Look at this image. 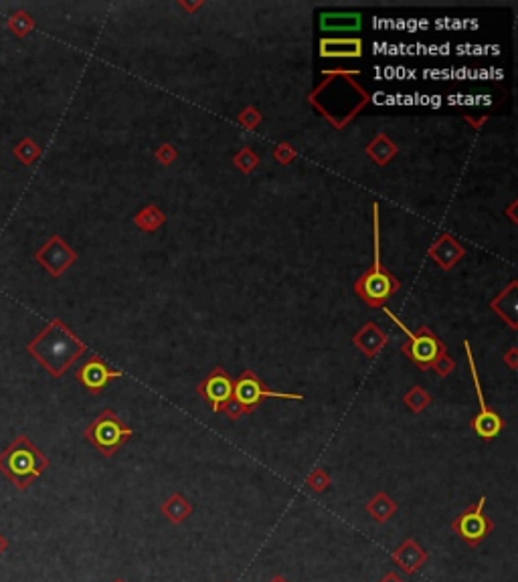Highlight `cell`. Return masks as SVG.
Here are the masks:
<instances>
[{
  "mask_svg": "<svg viewBox=\"0 0 518 582\" xmlns=\"http://www.w3.org/2000/svg\"><path fill=\"white\" fill-rule=\"evenodd\" d=\"M358 77V69H324L322 81L308 93V103L336 131L348 128L372 101Z\"/></svg>",
  "mask_w": 518,
  "mask_h": 582,
  "instance_id": "1",
  "label": "cell"
},
{
  "mask_svg": "<svg viewBox=\"0 0 518 582\" xmlns=\"http://www.w3.org/2000/svg\"><path fill=\"white\" fill-rule=\"evenodd\" d=\"M27 352L51 378H61L87 352V344L61 318H55L27 344Z\"/></svg>",
  "mask_w": 518,
  "mask_h": 582,
  "instance_id": "2",
  "label": "cell"
},
{
  "mask_svg": "<svg viewBox=\"0 0 518 582\" xmlns=\"http://www.w3.org/2000/svg\"><path fill=\"white\" fill-rule=\"evenodd\" d=\"M49 465L47 455L27 435H16L15 441L0 453V473L20 491L39 479Z\"/></svg>",
  "mask_w": 518,
  "mask_h": 582,
  "instance_id": "3",
  "label": "cell"
},
{
  "mask_svg": "<svg viewBox=\"0 0 518 582\" xmlns=\"http://www.w3.org/2000/svg\"><path fill=\"white\" fill-rule=\"evenodd\" d=\"M372 233H374V259L372 265L355 281V293L371 307H383L399 291L401 283L381 263V223L379 205H372Z\"/></svg>",
  "mask_w": 518,
  "mask_h": 582,
  "instance_id": "4",
  "label": "cell"
},
{
  "mask_svg": "<svg viewBox=\"0 0 518 582\" xmlns=\"http://www.w3.org/2000/svg\"><path fill=\"white\" fill-rule=\"evenodd\" d=\"M385 313L403 330L405 336H407V340L401 344V352H403L417 368H421V370H434L437 362L448 354V348H446L443 340L437 338L436 334L431 332L429 325H421L417 330H409V328H405V323L401 322L397 316H393L388 309H385Z\"/></svg>",
  "mask_w": 518,
  "mask_h": 582,
  "instance_id": "5",
  "label": "cell"
},
{
  "mask_svg": "<svg viewBox=\"0 0 518 582\" xmlns=\"http://www.w3.org/2000/svg\"><path fill=\"white\" fill-rule=\"evenodd\" d=\"M134 431L120 419L112 408H103L96 419L85 427L83 436L96 447L103 457H113L118 449L130 441Z\"/></svg>",
  "mask_w": 518,
  "mask_h": 582,
  "instance_id": "6",
  "label": "cell"
},
{
  "mask_svg": "<svg viewBox=\"0 0 518 582\" xmlns=\"http://www.w3.org/2000/svg\"><path fill=\"white\" fill-rule=\"evenodd\" d=\"M265 399L304 401V396L298 394V392H277V390H270L253 370H243L237 378H233V401L239 404L243 415H251Z\"/></svg>",
  "mask_w": 518,
  "mask_h": 582,
  "instance_id": "7",
  "label": "cell"
},
{
  "mask_svg": "<svg viewBox=\"0 0 518 582\" xmlns=\"http://www.w3.org/2000/svg\"><path fill=\"white\" fill-rule=\"evenodd\" d=\"M464 350H466V358H468L472 380H474V388H476V396H478V403H480L478 415L472 419V429L476 431V435L480 436V439H484V441H494V439L502 433V429L506 427V420L502 419L494 408H490V406L486 404L484 392H482V387H480L478 368H476V362H474V354H472L469 340L464 342Z\"/></svg>",
  "mask_w": 518,
  "mask_h": 582,
  "instance_id": "8",
  "label": "cell"
},
{
  "mask_svg": "<svg viewBox=\"0 0 518 582\" xmlns=\"http://www.w3.org/2000/svg\"><path fill=\"white\" fill-rule=\"evenodd\" d=\"M484 505L486 496H482L480 500L476 501L474 507H469L457 517H453L452 530L468 544L469 548H478L480 542L488 538L494 530V522L484 514Z\"/></svg>",
  "mask_w": 518,
  "mask_h": 582,
  "instance_id": "9",
  "label": "cell"
},
{
  "mask_svg": "<svg viewBox=\"0 0 518 582\" xmlns=\"http://www.w3.org/2000/svg\"><path fill=\"white\" fill-rule=\"evenodd\" d=\"M34 261H37L51 277L59 279L61 275H65V271H67L69 267L75 265L77 253L71 249V245L65 241L63 237L53 235V237H49L47 241L43 242V245L34 251Z\"/></svg>",
  "mask_w": 518,
  "mask_h": 582,
  "instance_id": "10",
  "label": "cell"
},
{
  "mask_svg": "<svg viewBox=\"0 0 518 582\" xmlns=\"http://www.w3.org/2000/svg\"><path fill=\"white\" fill-rule=\"evenodd\" d=\"M122 376H124V372L112 368L101 356L97 354L87 356V360L75 372L77 382L91 394H101L103 388L108 387L112 380L122 378Z\"/></svg>",
  "mask_w": 518,
  "mask_h": 582,
  "instance_id": "11",
  "label": "cell"
},
{
  "mask_svg": "<svg viewBox=\"0 0 518 582\" xmlns=\"http://www.w3.org/2000/svg\"><path fill=\"white\" fill-rule=\"evenodd\" d=\"M196 392L209 403L213 413H221L231 399H233V378L223 366H215L213 370L198 382Z\"/></svg>",
  "mask_w": 518,
  "mask_h": 582,
  "instance_id": "12",
  "label": "cell"
},
{
  "mask_svg": "<svg viewBox=\"0 0 518 582\" xmlns=\"http://www.w3.org/2000/svg\"><path fill=\"white\" fill-rule=\"evenodd\" d=\"M464 255H466L464 245L457 241L452 233L439 235L436 241L431 242V247L427 249V257L443 271H452L453 267L464 259Z\"/></svg>",
  "mask_w": 518,
  "mask_h": 582,
  "instance_id": "13",
  "label": "cell"
},
{
  "mask_svg": "<svg viewBox=\"0 0 518 582\" xmlns=\"http://www.w3.org/2000/svg\"><path fill=\"white\" fill-rule=\"evenodd\" d=\"M318 47L322 59H360L365 53L362 39L358 37H324Z\"/></svg>",
  "mask_w": 518,
  "mask_h": 582,
  "instance_id": "14",
  "label": "cell"
},
{
  "mask_svg": "<svg viewBox=\"0 0 518 582\" xmlns=\"http://www.w3.org/2000/svg\"><path fill=\"white\" fill-rule=\"evenodd\" d=\"M490 309L506 323L510 330H518V281L512 279L504 290L490 299Z\"/></svg>",
  "mask_w": 518,
  "mask_h": 582,
  "instance_id": "15",
  "label": "cell"
},
{
  "mask_svg": "<svg viewBox=\"0 0 518 582\" xmlns=\"http://www.w3.org/2000/svg\"><path fill=\"white\" fill-rule=\"evenodd\" d=\"M387 334L377 325L374 322L362 323L353 336V346L356 350H360L367 358H374L383 352V348L387 346Z\"/></svg>",
  "mask_w": 518,
  "mask_h": 582,
  "instance_id": "16",
  "label": "cell"
},
{
  "mask_svg": "<svg viewBox=\"0 0 518 582\" xmlns=\"http://www.w3.org/2000/svg\"><path fill=\"white\" fill-rule=\"evenodd\" d=\"M427 552L421 548L413 538H407L399 548L393 552V562L403 570L405 574H415L421 566L427 562Z\"/></svg>",
  "mask_w": 518,
  "mask_h": 582,
  "instance_id": "17",
  "label": "cell"
},
{
  "mask_svg": "<svg viewBox=\"0 0 518 582\" xmlns=\"http://www.w3.org/2000/svg\"><path fill=\"white\" fill-rule=\"evenodd\" d=\"M365 152H367V156H369L377 166L383 168V166H387L388 162L399 154V146L395 144L385 131H379L371 142L367 144Z\"/></svg>",
  "mask_w": 518,
  "mask_h": 582,
  "instance_id": "18",
  "label": "cell"
},
{
  "mask_svg": "<svg viewBox=\"0 0 518 582\" xmlns=\"http://www.w3.org/2000/svg\"><path fill=\"white\" fill-rule=\"evenodd\" d=\"M360 25H362L360 13H322L320 15V29L322 31H358Z\"/></svg>",
  "mask_w": 518,
  "mask_h": 582,
  "instance_id": "19",
  "label": "cell"
},
{
  "mask_svg": "<svg viewBox=\"0 0 518 582\" xmlns=\"http://www.w3.org/2000/svg\"><path fill=\"white\" fill-rule=\"evenodd\" d=\"M365 510H367V514H369L374 522L385 524V522H388L391 517L397 514V501L393 500L391 496H387L385 491H379L371 501H367Z\"/></svg>",
  "mask_w": 518,
  "mask_h": 582,
  "instance_id": "20",
  "label": "cell"
},
{
  "mask_svg": "<svg viewBox=\"0 0 518 582\" xmlns=\"http://www.w3.org/2000/svg\"><path fill=\"white\" fill-rule=\"evenodd\" d=\"M132 221L144 233H156L166 223V214L158 205H146L144 209H140L132 216Z\"/></svg>",
  "mask_w": 518,
  "mask_h": 582,
  "instance_id": "21",
  "label": "cell"
},
{
  "mask_svg": "<svg viewBox=\"0 0 518 582\" xmlns=\"http://www.w3.org/2000/svg\"><path fill=\"white\" fill-rule=\"evenodd\" d=\"M162 514L170 519V524L178 526L193 514V505L182 493H172L170 498H166V501H162Z\"/></svg>",
  "mask_w": 518,
  "mask_h": 582,
  "instance_id": "22",
  "label": "cell"
},
{
  "mask_svg": "<svg viewBox=\"0 0 518 582\" xmlns=\"http://www.w3.org/2000/svg\"><path fill=\"white\" fill-rule=\"evenodd\" d=\"M6 27L15 32V37H18V39H25V37H29V34L37 29V22H34V18H32L27 11L18 8V11H15L13 15L8 16Z\"/></svg>",
  "mask_w": 518,
  "mask_h": 582,
  "instance_id": "23",
  "label": "cell"
},
{
  "mask_svg": "<svg viewBox=\"0 0 518 582\" xmlns=\"http://www.w3.org/2000/svg\"><path fill=\"white\" fill-rule=\"evenodd\" d=\"M13 154H15V158L20 162V164L31 166V164H34V162L43 156V150H41V146L32 140L31 136H27V138H23V140L13 148Z\"/></svg>",
  "mask_w": 518,
  "mask_h": 582,
  "instance_id": "24",
  "label": "cell"
},
{
  "mask_svg": "<svg viewBox=\"0 0 518 582\" xmlns=\"http://www.w3.org/2000/svg\"><path fill=\"white\" fill-rule=\"evenodd\" d=\"M403 403L407 404V408L415 415L423 413L429 404H431V394L421 387H411L403 394Z\"/></svg>",
  "mask_w": 518,
  "mask_h": 582,
  "instance_id": "25",
  "label": "cell"
},
{
  "mask_svg": "<svg viewBox=\"0 0 518 582\" xmlns=\"http://www.w3.org/2000/svg\"><path fill=\"white\" fill-rule=\"evenodd\" d=\"M233 166L243 174H251L259 166V156L251 146H243L241 150L233 156Z\"/></svg>",
  "mask_w": 518,
  "mask_h": 582,
  "instance_id": "26",
  "label": "cell"
},
{
  "mask_svg": "<svg viewBox=\"0 0 518 582\" xmlns=\"http://www.w3.org/2000/svg\"><path fill=\"white\" fill-rule=\"evenodd\" d=\"M237 122H239V126H243V129L253 131L263 122V113L259 112L258 108H253V105H247V108H243L241 112L237 113Z\"/></svg>",
  "mask_w": 518,
  "mask_h": 582,
  "instance_id": "27",
  "label": "cell"
},
{
  "mask_svg": "<svg viewBox=\"0 0 518 582\" xmlns=\"http://www.w3.org/2000/svg\"><path fill=\"white\" fill-rule=\"evenodd\" d=\"M306 485L312 489V491H316V493H322V491H326L330 485H332V479H330V475L324 471V469H314L310 475L306 477Z\"/></svg>",
  "mask_w": 518,
  "mask_h": 582,
  "instance_id": "28",
  "label": "cell"
},
{
  "mask_svg": "<svg viewBox=\"0 0 518 582\" xmlns=\"http://www.w3.org/2000/svg\"><path fill=\"white\" fill-rule=\"evenodd\" d=\"M272 156H274V160L277 162V164L290 166L291 162H296V158H298V152H296V148L291 144H288V142H279V144L274 148Z\"/></svg>",
  "mask_w": 518,
  "mask_h": 582,
  "instance_id": "29",
  "label": "cell"
},
{
  "mask_svg": "<svg viewBox=\"0 0 518 582\" xmlns=\"http://www.w3.org/2000/svg\"><path fill=\"white\" fill-rule=\"evenodd\" d=\"M178 158L177 148L172 144H160L156 150H154V160L158 162L160 166H172Z\"/></svg>",
  "mask_w": 518,
  "mask_h": 582,
  "instance_id": "30",
  "label": "cell"
},
{
  "mask_svg": "<svg viewBox=\"0 0 518 582\" xmlns=\"http://www.w3.org/2000/svg\"><path fill=\"white\" fill-rule=\"evenodd\" d=\"M455 370V360H453L452 356H443L439 362L436 364V368H434V372H436L439 378H446V376H450L452 372Z\"/></svg>",
  "mask_w": 518,
  "mask_h": 582,
  "instance_id": "31",
  "label": "cell"
},
{
  "mask_svg": "<svg viewBox=\"0 0 518 582\" xmlns=\"http://www.w3.org/2000/svg\"><path fill=\"white\" fill-rule=\"evenodd\" d=\"M502 360H504V364H506L510 370H518V348L517 346L508 348V350H506V354L502 356Z\"/></svg>",
  "mask_w": 518,
  "mask_h": 582,
  "instance_id": "32",
  "label": "cell"
},
{
  "mask_svg": "<svg viewBox=\"0 0 518 582\" xmlns=\"http://www.w3.org/2000/svg\"><path fill=\"white\" fill-rule=\"evenodd\" d=\"M177 4H178V8H182L184 13H189V15H194L196 11H201V8L205 6V0H196V2H189V0H178Z\"/></svg>",
  "mask_w": 518,
  "mask_h": 582,
  "instance_id": "33",
  "label": "cell"
},
{
  "mask_svg": "<svg viewBox=\"0 0 518 582\" xmlns=\"http://www.w3.org/2000/svg\"><path fill=\"white\" fill-rule=\"evenodd\" d=\"M464 119L472 126V129H482V126L488 122V115H486V113L478 115V117H476V115H464Z\"/></svg>",
  "mask_w": 518,
  "mask_h": 582,
  "instance_id": "34",
  "label": "cell"
},
{
  "mask_svg": "<svg viewBox=\"0 0 518 582\" xmlns=\"http://www.w3.org/2000/svg\"><path fill=\"white\" fill-rule=\"evenodd\" d=\"M517 207H518V202L517 200H512V202H510V207L506 209V216L510 219V223H512V225H517L518 223V219L514 216V210H517Z\"/></svg>",
  "mask_w": 518,
  "mask_h": 582,
  "instance_id": "35",
  "label": "cell"
},
{
  "mask_svg": "<svg viewBox=\"0 0 518 582\" xmlns=\"http://www.w3.org/2000/svg\"><path fill=\"white\" fill-rule=\"evenodd\" d=\"M379 582H405V581L399 576V574H397V572H388V574H385V576H383Z\"/></svg>",
  "mask_w": 518,
  "mask_h": 582,
  "instance_id": "36",
  "label": "cell"
},
{
  "mask_svg": "<svg viewBox=\"0 0 518 582\" xmlns=\"http://www.w3.org/2000/svg\"><path fill=\"white\" fill-rule=\"evenodd\" d=\"M6 550H8V540H6V538H4V536L0 534V556H2V554H4Z\"/></svg>",
  "mask_w": 518,
  "mask_h": 582,
  "instance_id": "37",
  "label": "cell"
},
{
  "mask_svg": "<svg viewBox=\"0 0 518 582\" xmlns=\"http://www.w3.org/2000/svg\"><path fill=\"white\" fill-rule=\"evenodd\" d=\"M270 582H290V581H288L286 576H279V574H277V576H274Z\"/></svg>",
  "mask_w": 518,
  "mask_h": 582,
  "instance_id": "38",
  "label": "cell"
},
{
  "mask_svg": "<svg viewBox=\"0 0 518 582\" xmlns=\"http://www.w3.org/2000/svg\"><path fill=\"white\" fill-rule=\"evenodd\" d=\"M113 582H124V581H122V578H115V581H113Z\"/></svg>",
  "mask_w": 518,
  "mask_h": 582,
  "instance_id": "39",
  "label": "cell"
}]
</instances>
